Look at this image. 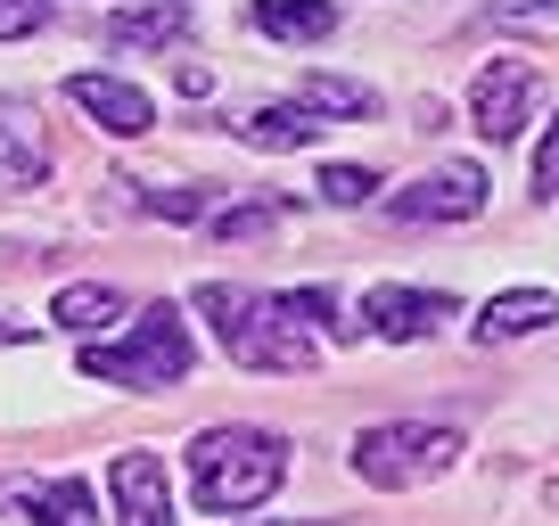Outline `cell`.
Instances as JSON below:
<instances>
[{"mask_svg": "<svg viewBox=\"0 0 559 526\" xmlns=\"http://www.w3.org/2000/svg\"><path fill=\"white\" fill-rule=\"evenodd\" d=\"M34 510V526H99V493L83 477H50V486H0Z\"/></svg>", "mask_w": 559, "mask_h": 526, "instance_id": "11", "label": "cell"}, {"mask_svg": "<svg viewBox=\"0 0 559 526\" xmlns=\"http://www.w3.org/2000/svg\"><path fill=\"white\" fill-rule=\"evenodd\" d=\"M313 190L330 198V206H362V198L379 190V174H370V165H330V174H321Z\"/></svg>", "mask_w": 559, "mask_h": 526, "instance_id": "18", "label": "cell"}, {"mask_svg": "<svg viewBox=\"0 0 559 526\" xmlns=\"http://www.w3.org/2000/svg\"><path fill=\"white\" fill-rule=\"evenodd\" d=\"M132 304H123V288H99V280H83V288H58V304H50V321L58 330H74V337H99L107 321H123Z\"/></svg>", "mask_w": 559, "mask_h": 526, "instance_id": "15", "label": "cell"}, {"mask_svg": "<svg viewBox=\"0 0 559 526\" xmlns=\"http://www.w3.org/2000/svg\"><path fill=\"white\" fill-rule=\"evenodd\" d=\"M107 493H116V518L123 526H174V477H165L157 453H116Z\"/></svg>", "mask_w": 559, "mask_h": 526, "instance_id": "7", "label": "cell"}, {"mask_svg": "<svg viewBox=\"0 0 559 526\" xmlns=\"http://www.w3.org/2000/svg\"><path fill=\"white\" fill-rule=\"evenodd\" d=\"M50 181V141L25 107H0V190H41Z\"/></svg>", "mask_w": 559, "mask_h": 526, "instance_id": "10", "label": "cell"}, {"mask_svg": "<svg viewBox=\"0 0 559 526\" xmlns=\"http://www.w3.org/2000/svg\"><path fill=\"white\" fill-rule=\"evenodd\" d=\"M181 25H190V9H181V0H148V9H123L107 34H116V41H140V50H157V41L181 34Z\"/></svg>", "mask_w": 559, "mask_h": 526, "instance_id": "16", "label": "cell"}, {"mask_svg": "<svg viewBox=\"0 0 559 526\" xmlns=\"http://www.w3.org/2000/svg\"><path fill=\"white\" fill-rule=\"evenodd\" d=\"M313 116H370L379 107V91L370 83H346V74H305V91H297Z\"/></svg>", "mask_w": 559, "mask_h": 526, "instance_id": "17", "label": "cell"}, {"mask_svg": "<svg viewBox=\"0 0 559 526\" xmlns=\"http://www.w3.org/2000/svg\"><path fill=\"white\" fill-rule=\"evenodd\" d=\"M526 190H535V198H559V116L543 123V141H535V165H526Z\"/></svg>", "mask_w": 559, "mask_h": 526, "instance_id": "19", "label": "cell"}, {"mask_svg": "<svg viewBox=\"0 0 559 526\" xmlns=\"http://www.w3.org/2000/svg\"><path fill=\"white\" fill-rule=\"evenodd\" d=\"M386 214L395 223H469V214H486V174L477 165H437L428 181L386 198Z\"/></svg>", "mask_w": 559, "mask_h": 526, "instance_id": "6", "label": "cell"}, {"mask_svg": "<svg viewBox=\"0 0 559 526\" xmlns=\"http://www.w3.org/2000/svg\"><path fill=\"white\" fill-rule=\"evenodd\" d=\"M493 17H502V25H526V17H559V0H502Z\"/></svg>", "mask_w": 559, "mask_h": 526, "instance_id": "23", "label": "cell"}, {"mask_svg": "<svg viewBox=\"0 0 559 526\" xmlns=\"http://www.w3.org/2000/svg\"><path fill=\"white\" fill-rule=\"evenodd\" d=\"M255 230H272V206H230V214H214V239H255Z\"/></svg>", "mask_w": 559, "mask_h": 526, "instance_id": "22", "label": "cell"}, {"mask_svg": "<svg viewBox=\"0 0 559 526\" xmlns=\"http://www.w3.org/2000/svg\"><path fill=\"white\" fill-rule=\"evenodd\" d=\"M41 17H50V0H0V41L41 34Z\"/></svg>", "mask_w": 559, "mask_h": 526, "instance_id": "20", "label": "cell"}, {"mask_svg": "<svg viewBox=\"0 0 559 526\" xmlns=\"http://www.w3.org/2000/svg\"><path fill=\"white\" fill-rule=\"evenodd\" d=\"M280 477H288V444L272 428H206L190 444V493L214 518H239V510L272 502Z\"/></svg>", "mask_w": 559, "mask_h": 526, "instance_id": "2", "label": "cell"}, {"mask_svg": "<svg viewBox=\"0 0 559 526\" xmlns=\"http://www.w3.org/2000/svg\"><path fill=\"white\" fill-rule=\"evenodd\" d=\"M535 107H543V74L526 67V58H493L469 83V123L486 141H519L526 123H535Z\"/></svg>", "mask_w": 559, "mask_h": 526, "instance_id": "5", "label": "cell"}, {"mask_svg": "<svg viewBox=\"0 0 559 526\" xmlns=\"http://www.w3.org/2000/svg\"><path fill=\"white\" fill-rule=\"evenodd\" d=\"M461 453H469V444H461V428L386 420V428H362V437H354V477H362V486H379V493H403V486L444 477Z\"/></svg>", "mask_w": 559, "mask_h": 526, "instance_id": "4", "label": "cell"}, {"mask_svg": "<svg viewBox=\"0 0 559 526\" xmlns=\"http://www.w3.org/2000/svg\"><path fill=\"white\" fill-rule=\"evenodd\" d=\"M239 141L247 148H272V157H280V148H313L321 141V116H313V107H255V116H247L239 123Z\"/></svg>", "mask_w": 559, "mask_h": 526, "instance_id": "14", "label": "cell"}, {"mask_svg": "<svg viewBox=\"0 0 559 526\" xmlns=\"http://www.w3.org/2000/svg\"><path fill=\"white\" fill-rule=\"evenodd\" d=\"M247 25L272 34V41H330L337 34V9H330V0H255Z\"/></svg>", "mask_w": 559, "mask_h": 526, "instance_id": "13", "label": "cell"}, {"mask_svg": "<svg viewBox=\"0 0 559 526\" xmlns=\"http://www.w3.org/2000/svg\"><path fill=\"white\" fill-rule=\"evenodd\" d=\"M198 362L190 346V321H181V304H140V321L123 337H91L83 346V379H107V386H140V395H157V386H181Z\"/></svg>", "mask_w": 559, "mask_h": 526, "instance_id": "3", "label": "cell"}, {"mask_svg": "<svg viewBox=\"0 0 559 526\" xmlns=\"http://www.w3.org/2000/svg\"><path fill=\"white\" fill-rule=\"evenodd\" d=\"M67 99L83 107L99 132H116V141H140L148 123H157V107H148V91L140 83H123V74H74L67 83Z\"/></svg>", "mask_w": 559, "mask_h": 526, "instance_id": "8", "label": "cell"}, {"mask_svg": "<svg viewBox=\"0 0 559 526\" xmlns=\"http://www.w3.org/2000/svg\"><path fill=\"white\" fill-rule=\"evenodd\" d=\"M362 321L403 346V337H428L437 321H453V297H444V288H370V297H362Z\"/></svg>", "mask_w": 559, "mask_h": 526, "instance_id": "9", "label": "cell"}, {"mask_svg": "<svg viewBox=\"0 0 559 526\" xmlns=\"http://www.w3.org/2000/svg\"><path fill=\"white\" fill-rule=\"evenodd\" d=\"M559 321V304L543 297V288H510V297H493L486 313H477V337L486 346H510V337H535V330H551Z\"/></svg>", "mask_w": 559, "mask_h": 526, "instance_id": "12", "label": "cell"}, {"mask_svg": "<svg viewBox=\"0 0 559 526\" xmlns=\"http://www.w3.org/2000/svg\"><path fill=\"white\" fill-rule=\"evenodd\" d=\"M140 206L174 214V223H198V214H206V190H140Z\"/></svg>", "mask_w": 559, "mask_h": 526, "instance_id": "21", "label": "cell"}, {"mask_svg": "<svg viewBox=\"0 0 559 526\" xmlns=\"http://www.w3.org/2000/svg\"><path fill=\"white\" fill-rule=\"evenodd\" d=\"M198 313L214 321L223 354L239 370H280V379H297V370L321 362L313 330H305V304L297 297H263V288H230V280H206L198 288Z\"/></svg>", "mask_w": 559, "mask_h": 526, "instance_id": "1", "label": "cell"}]
</instances>
